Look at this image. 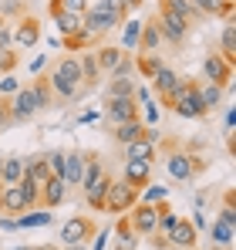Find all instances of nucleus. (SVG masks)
Segmentation results:
<instances>
[{
	"instance_id": "obj_39",
	"label": "nucleus",
	"mask_w": 236,
	"mask_h": 250,
	"mask_svg": "<svg viewBox=\"0 0 236 250\" xmlns=\"http://www.w3.org/2000/svg\"><path fill=\"white\" fill-rule=\"evenodd\" d=\"M115 237H118V247H128V250H135V247H138V237H135V230H132V223H128V216H125V213L118 216Z\"/></svg>"
},
{
	"instance_id": "obj_49",
	"label": "nucleus",
	"mask_w": 236,
	"mask_h": 250,
	"mask_svg": "<svg viewBox=\"0 0 236 250\" xmlns=\"http://www.w3.org/2000/svg\"><path fill=\"white\" fill-rule=\"evenodd\" d=\"M10 125H14V122H10V105H7V98L0 95V135H3Z\"/></svg>"
},
{
	"instance_id": "obj_27",
	"label": "nucleus",
	"mask_w": 236,
	"mask_h": 250,
	"mask_svg": "<svg viewBox=\"0 0 236 250\" xmlns=\"http://www.w3.org/2000/svg\"><path fill=\"white\" fill-rule=\"evenodd\" d=\"M206 233H209V244H219V247H233L236 244V227L226 223V220H219V216L206 227Z\"/></svg>"
},
{
	"instance_id": "obj_32",
	"label": "nucleus",
	"mask_w": 236,
	"mask_h": 250,
	"mask_svg": "<svg viewBox=\"0 0 236 250\" xmlns=\"http://www.w3.org/2000/svg\"><path fill=\"white\" fill-rule=\"evenodd\" d=\"M121 54H125V47H118V44H101V47H95V58H98L101 75H112V68L121 61Z\"/></svg>"
},
{
	"instance_id": "obj_42",
	"label": "nucleus",
	"mask_w": 236,
	"mask_h": 250,
	"mask_svg": "<svg viewBox=\"0 0 236 250\" xmlns=\"http://www.w3.org/2000/svg\"><path fill=\"white\" fill-rule=\"evenodd\" d=\"M54 10H71V14H84L88 10V0H51L47 3V14Z\"/></svg>"
},
{
	"instance_id": "obj_57",
	"label": "nucleus",
	"mask_w": 236,
	"mask_h": 250,
	"mask_svg": "<svg viewBox=\"0 0 236 250\" xmlns=\"http://www.w3.org/2000/svg\"><path fill=\"white\" fill-rule=\"evenodd\" d=\"M98 119V112H81L78 115V125H84V122H95Z\"/></svg>"
},
{
	"instance_id": "obj_51",
	"label": "nucleus",
	"mask_w": 236,
	"mask_h": 250,
	"mask_svg": "<svg viewBox=\"0 0 236 250\" xmlns=\"http://www.w3.org/2000/svg\"><path fill=\"white\" fill-rule=\"evenodd\" d=\"M14 47V31H10V21L0 27V51H10Z\"/></svg>"
},
{
	"instance_id": "obj_1",
	"label": "nucleus",
	"mask_w": 236,
	"mask_h": 250,
	"mask_svg": "<svg viewBox=\"0 0 236 250\" xmlns=\"http://www.w3.org/2000/svg\"><path fill=\"white\" fill-rule=\"evenodd\" d=\"M47 82H51V91H54L58 105H71V102H81L88 95L84 84H81V61H78V54H71V51H64L51 64Z\"/></svg>"
},
{
	"instance_id": "obj_28",
	"label": "nucleus",
	"mask_w": 236,
	"mask_h": 250,
	"mask_svg": "<svg viewBox=\"0 0 236 250\" xmlns=\"http://www.w3.org/2000/svg\"><path fill=\"white\" fill-rule=\"evenodd\" d=\"M121 149H125V159H132V163H156V142L152 139H135Z\"/></svg>"
},
{
	"instance_id": "obj_11",
	"label": "nucleus",
	"mask_w": 236,
	"mask_h": 250,
	"mask_svg": "<svg viewBox=\"0 0 236 250\" xmlns=\"http://www.w3.org/2000/svg\"><path fill=\"white\" fill-rule=\"evenodd\" d=\"M98 223L91 216H71L61 223V244H91Z\"/></svg>"
},
{
	"instance_id": "obj_17",
	"label": "nucleus",
	"mask_w": 236,
	"mask_h": 250,
	"mask_svg": "<svg viewBox=\"0 0 236 250\" xmlns=\"http://www.w3.org/2000/svg\"><path fill=\"white\" fill-rule=\"evenodd\" d=\"M61 179L68 183V189H81V179H84V152H81V149L64 152V169H61Z\"/></svg>"
},
{
	"instance_id": "obj_38",
	"label": "nucleus",
	"mask_w": 236,
	"mask_h": 250,
	"mask_svg": "<svg viewBox=\"0 0 236 250\" xmlns=\"http://www.w3.org/2000/svg\"><path fill=\"white\" fill-rule=\"evenodd\" d=\"M219 54H223L226 61H233V64H236V24H233V21H226V27H223V38H219Z\"/></svg>"
},
{
	"instance_id": "obj_8",
	"label": "nucleus",
	"mask_w": 236,
	"mask_h": 250,
	"mask_svg": "<svg viewBox=\"0 0 236 250\" xmlns=\"http://www.w3.org/2000/svg\"><path fill=\"white\" fill-rule=\"evenodd\" d=\"M14 31V51H31L40 41V21L34 14H20L17 21H10Z\"/></svg>"
},
{
	"instance_id": "obj_4",
	"label": "nucleus",
	"mask_w": 236,
	"mask_h": 250,
	"mask_svg": "<svg viewBox=\"0 0 236 250\" xmlns=\"http://www.w3.org/2000/svg\"><path fill=\"white\" fill-rule=\"evenodd\" d=\"M121 14L118 10H112L105 0H98V3H88V10H84V31L95 38V41H101L108 31H118L121 27Z\"/></svg>"
},
{
	"instance_id": "obj_20",
	"label": "nucleus",
	"mask_w": 236,
	"mask_h": 250,
	"mask_svg": "<svg viewBox=\"0 0 236 250\" xmlns=\"http://www.w3.org/2000/svg\"><path fill=\"white\" fill-rule=\"evenodd\" d=\"M81 61V84H84V91H95L98 84H101V68H98V58H95V51H84V54H78Z\"/></svg>"
},
{
	"instance_id": "obj_62",
	"label": "nucleus",
	"mask_w": 236,
	"mask_h": 250,
	"mask_svg": "<svg viewBox=\"0 0 236 250\" xmlns=\"http://www.w3.org/2000/svg\"><path fill=\"white\" fill-rule=\"evenodd\" d=\"M14 250H31V247H14Z\"/></svg>"
},
{
	"instance_id": "obj_10",
	"label": "nucleus",
	"mask_w": 236,
	"mask_h": 250,
	"mask_svg": "<svg viewBox=\"0 0 236 250\" xmlns=\"http://www.w3.org/2000/svg\"><path fill=\"white\" fill-rule=\"evenodd\" d=\"M138 102H135V95H128V98H105V105H101V115H105V122L108 128L118 122H132V119H138Z\"/></svg>"
},
{
	"instance_id": "obj_54",
	"label": "nucleus",
	"mask_w": 236,
	"mask_h": 250,
	"mask_svg": "<svg viewBox=\"0 0 236 250\" xmlns=\"http://www.w3.org/2000/svg\"><path fill=\"white\" fill-rule=\"evenodd\" d=\"M0 230H3V233H14V230H17V227H14V216H0Z\"/></svg>"
},
{
	"instance_id": "obj_26",
	"label": "nucleus",
	"mask_w": 236,
	"mask_h": 250,
	"mask_svg": "<svg viewBox=\"0 0 236 250\" xmlns=\"http://www.w3.org/2000/svg\"><path fill=\"white\" fill-rule=\"evenodd\" d=\"M108 186H112V172L105 169V176H101L91 189H84V203H88V209L105 213V193H108Z\"/></svg>"
},
{
	"instance_id": "obj_15",
	"label": "nucleus",
	"mask_w": 236,
	"mask_h": 250,
	"mask_svg": "<svg viewBox=\"0 0 236 250\" xmlns=\"http://www.w3.org/2000/svg\"><path fill=\"white\" fill-rule=\"evenodd\" d=\"M27 209H31V203H27L20 183L0 186V213H3V216H20V213H27Z\"/></svg>"
},
{
	"instance_id": "obj_44",
	"label": "nucleus",
	"mask_w": 236,
	"mask_h": 250,
	"mask_svg": "<svg viewBox=\"0 0 236 250\" xmlns=\"http://www.w3.org/2000/svg\"><path fill=\"white\" fill-rule=\"evenodd\" d=\"M64 152H68V149H51V152H44L51 176H61V169H64Z\"/></svg>"
},
{
	"instance_id": "obj_35",
	"label": "nucleus",
	"mask_w": 236,
	"mask_h": 250,
	"mask_svg": "<svg viewBox=\"0 0 236 250\" xmlns=\"http://www.w3.org/2000/svg\"><path fill=\"white\" fill-rule=\"evenodd\" d=\"M162 64H165V61L158 58V51H149V54H135V75H142V78H149V82H152V75H156Z\"/></svg>"
},
{
	"instance_id": "obj_29",
	"label": "nucleus",
	"mask_w": 236,
	"mask_h": 250,
	"mask_svg": "<svg viewBox=\"0 0 236 250\" xmlns=\"http://www.w3.org/2000/svg\"><path fill=\"white\" fill-rule=\"evenodd\" d=\"M121 179H128L135 189H142L145 183H152V163H132V159H125Z\"/></svg>"
},
{
	"instance_id": "obj_24",
	"label": "nucleus",
	"mask_w": 236,
	"mask_h": 250,
	"mask_svg": "<svg viewBox=\"0 0 236 250\" xmlns=\"http://www.w3.org/2000/svg\"><path fill=\"white\" fill-rule=\"evenodd\" d=\"M31 84V91H34V102H38V112H44V108H54L58 102H54V91H51V82H47V71H38L34 75V82Z\"/></svg>"
},
{
	"instance_id": "obj_12",
	"label": "nucleus",
	"mask_w": 236,
	"mask_h": 250,
	"mask_svg": "<svg viewBox=\"0 0 236 250\" xmlns=\"http://www.w3.org/2000/svg\"><path fill=\"white\" fill-rule=\"evenodd\" d=\"M128 216V223H132V230H135V237H149L152 230H156V220H158V209L156 203H135V207L125 213Z\"/></svg>"
},
{
	"instance_id": "obj_33",
	"label": "nucleus",
	"mask_w": 236,
	"mask_h": 250,
	"mask_svg": "<svg viewBox=\"0 0 236 250\" xmlns=\"http://www.w3.org/2000/svg\"><path fill=\"white\" fill-rule=\"evenodd\" d=\"M158 24H156V14L149 17V21H142V38H138V54H149V51H158Z\"/></svg>"
},
{
	"instance_id": "obj_60",
	"label": "nucleus",
	"mask_w": 236,
	"mask_h": 250,
	"mask_svg": "<svg viewBox=\"0 0 236 250\" xmlns=\"http://www.w3.org/2000/svg\"><path fill=\"white\" fill-rule=\"evenodd\" d=\"M3 24H7V17H3V14H0V27H3Z\"/></svg>"
},
{
	"instance_id": "obj_53",
	"label": "nucleus",
	"mask_w": 236,
	"mask_h": 250,
	"mask_svg": "<svg viewBox=\"0 0 236 250\" xmlns=\"http://www.w3.org/2000/svg\"><path fill=\"white\" fill-rule=\"evenodd\" d=\"M189 223H193V227H196L199 233H202V230H206V227H209V220H206V213H202V209H196V213H193V216H189Z\"/></svg>"
},
{
	"instance_id": "obj_46",
	"label": "nucleus",
	"mask_w": 236,
	"mask_h": 250,
	"mask_svg": "<svg viewBox=\"0 0 236 250\" xmlns=\"http://www.w3.org/2000/svg\"><path fill=\"white\" fill-rule=\"evenodd\" d=\"M138 108H145V112H138V119L145 125H156L158 122V105H156V98H149V102H142Z\"/></svg>"
},
{
	"instance_id": "obj_30",
	"label": "nucleus",
	"mask_w": 236,
	"mask_h": 250,
	"mask_svg": "<svg viewBox=\"0 0 236 250\" xmlns=\"http://www.w3.org/2000/svg\"><path fill=\"white\" fill-rule=\"evenodd\" d=\"M193 7H196L206 21H209V17H226V21H233V0H193Z\"/></svg>"
},
{
	"instance_id": "obj_14",
	"label": "nucleus",
	"mask_w": 236,
	"mask_h": 250,
	"mask_svg": "<svg viewBox=\"0 0 236 250\" xmlns=\"http://www.w3.org/2000/svg\"><path fill=\"white\" fill-rule=\"evenodd\" d=\"M176 84H179V75H176L169 64H162L156 75H152V88H149V91H152V95H158V105H162V108H169Z\"/></svg>"
},
{
	"instance_id": "obj_56",
	"label": "nucleus",
	"mask_w": 236,
	"mask_h": 250,
	"mask_svg": "<svg viewBox=\"0 0 236 250\" xmlns=\"http://www.w3.org/2000/svg\"><path fill=\"white\" fill-rule=\"evenodd\" d=\"M44 64H47V58H44V54H40V58H34V64H31V71H34V75H38V71H44Z\"/></svg>"
},
{
	"instance_id": "obj_34",
	"label": "nucleus",
	"mask_w": 236,
	"mask_h": 250,
	"mask_svg": "<svg viewBox=\"0 0 236 250\" xmlns=\"http://www.w3.org/2000/svg\"><path fill=\"white\" fill-rule=\"evenodd\" d=\"M24 176H27V179H34L38 186H44V179L51 176V169H47V156H44V152L27 156V159H24Z\"/></svg>"
},
{
	"instance_id": "obj_21",
	"label": "nucleus",
	"mask_w": 236,
	"mask_h": 250,
	"mask_svg": "<svg viewBox=\"0 0 236 250\" xmlns=\"http://www.w3.org/2000/svg\"><path fill=\"white\" fill-rule=\"evenodd\" d=\"M54 27L61 31V38H71V34H81L84 31V14H71V10H54L51 14Z\"/></svg>"
},
{
	"instance_id": "obj_3",
	"label": "nucleus",
	"mask_w": 236,
	"mask_h": 250,
	"mask_svg": "<svg viewBox=\"0 0 236 250\" xmlns=\"http://www.w3.org/2000/svg\"><path fill=\"white\" fill-rule=\"evenodd\" d=\"M196 82L199 78H182L179 75V84H176V91H172V102H169V108L179 115V119H193V122H199V119H206L209 112L202 108V102H199V91H196Z\"/></svg>"
},
{
	"instance_id": "obj_45",
	"label": "nucleus",
	"mask_w": 236,
	"mask_h": 250,
	"mask_svg": "<svg viewBox=\"0 0 236 250\" xmlns=\"http://www.w3.org/2000/svg\"><path fill=\"white\" fill-rule=\"evenodd\" d=\"M17 51L10 47V51H0V75H14V68H17Z\"/></svg>"
},
{
	"instance_id": "obj_47",
	"label": "nucleus",
	"mask_w": 236,
	"mask_h": 250,
	"mask_svg": "<svg viewBox=\"0 0 236 250\" xmlns=\"http://www.w3.org/2000/svg\"><path fill=\"white\" fill-rule=\"evenodd\" d=\"M91 240H95V244H91V250H105V247H108V240H112V227H105V230L98 227Z\"/></svg>"
},
{
	"instance_id": "obj_37",
	"label": "nucleus",
	"mask_w": 236,
	"mask_h": 250,
	"mask_svg": "<svg viewBox=\"0 0 236 250\" xmlns=\"http://www.w3.org/2000/svg\"><path fill=\"white\" fill-rule=\"evenodd\" d=\"M135 84L132 78H108L105 82V98H128V95H135Z\"/></svg>"
},
{
	"instance_id": "obj_58",
	"label": "nucleus",
	"mask_w": 236,
	"mask_h": 250,
	"mask_svg": "<svg viewBox=\"0 0 236 250\" xmlns=\"http://www.w3.org/2000/svg\"><path fill=\"white\" fill-rule=\"evenodd\" d=\"M61 250H88V244H61Z\"/></svg>"
},
{
	"instance_id": "obj_55",
	"label": "nucleus",
	"mask_w": 236,
	"mask_h": 250,
	"mask_svg": "<svg viewBox=\"0 0 236 250\" xmlns=\"http://www.w3.org/2000/svg\"><path fill=\"white\" fill-rule=\"evenodd\" d=\"M223 125H226V132H233V125H236V108H226V119H223Z\"/></svg>"
},
{
	"instance_id": "obj_36",
	"label": "nucleus",
	"mask_w": 236,
	"mask_h": 250,
	"mask_svg": "<svg viewBox=\"0 0 236 250\" xmlns=\"http://www.w3.org/2000/svg\"><path fill=\"white\" fill-rule=\"evenodd\" d=\"M138 38H142V21H121V44L125 51H138Z\"/></svg>"
},
{
	"instance_id": "obj_19",
	"label": "nucleus",
	"mask_w": 236,
	"mask_h": 250,
	"mask_svg": "<svg viewBox=\"0 0 236 250\" xmlns=\"http://www.w3.org/2000/svg\"><path fill=\"white\" fill-rule=\"evenodd\" d=\"M158 10H169V14L182 17L189 27H196V24H202V21H206L196 7H193V0H158Z\"/></svg>"
},
{
	"instance_id": "obj_25",
	"label": "nucleus",
	"mask_w": 236,
	"mask_h": 250,
	"mask_svg": "<svg viewBox=\"0 0 236 250\" xmlns=\"http://www.w3.org/2000/svg\"><path fill=\"white\" fill-rule=\"evenodd\" d=\"M105 176V163H101V152H95V149H88L84 152V179H81V193L84 189H91L98 179Z\"/></svg>"
},
{
	"instance_id": "obj_23",
	"label": "nucleus",
	"mask_w": 236,
	"mask_h": 250,
	"mask_svg": "<svg viewBox=\"0 0 236 250\" xmlns=\"http://www.w3.org/2000/svg\"><path fill=\"white\" fill-rule=\"evenodd\" d=\"M14 227H17V230H34V227H54V216H51V209L34 207V209H27V213H20V216H14Z\"/></svg>"
},
{
	"instance_id": "obj_22",
	"label": "nucleus",
	"mask_w": 236,
	"mask_h": 250,
	"mask_svg": "<svg viewBox=\"0 0 236 250\" xmlns=\"http://www.w3.org/2000/svg\"><path fill=\"white\" fill-rule=\"evenodd\" d=\"M196 91H199V102H202V108L206 112H216L219 105H223V95H226V88L223 84H216V82H196Z\"/></svg>"
},
{
	"instance_id": "obj_63",
	"label": "nucleus",
	"mask_w": 236,
	"mask_h": 250,
	"mask_svg": "<svg viewBox=\"0 0 236 250\" xmlns=\"http://www.w3.org/2000/svg\"><path fill=\"white\" fill-rule=\"evenodd\" d=\"M169 250H179V247H169Z\"/></svg>"
},
{
	"instance_id": "obj_40",
	"label": "nucleus",
	"mask_w": 236,
	"mask_h": 250,
	"mask_svg": "<svg viewBox=\"0 0 236 250\" xmlns=\"http://www.w3.org/2000/svg\"><path fill=\"white\" fill-rule=\"evenodd\" d=\"M138 200L142 203H158V200H169V189L165 186H156V183H145L138 189Z\"/></svg>"
},
{
	"instance_id": "obj_43",
	"label": "nucleus",
	"mask_w": 236,
	"mask_h": 250,
	"mask_svg": "<svg viewBox=\"0 0 236 250\" xmlns=\"http://www.w3.org/2000/svg\"><path fill=\"white\" fill-rule=\"evenodd\" d=\"M219 220H226V223H233V227H236V189H226V196H223V209H219Z\"/></svg>"
},
{
	"instance_id": "obj_16",
	"label": "nucleus",
	"mask_w": 236,
	"mask_h": 250,
	"mask_svg": "<svg viewBox=\"0 0 236 250\" xmlns=\"http://www.w3.org/2000/svg\"><path fill=\"white\" fill-rule=\"evenodd\" d=\"M165 237H169V244H172V247H179V250L199 247V230L193 227V223H189V220H186V216H179Z\"/></svg>"
},
{
	"instance_id": "obj_61",
	"label": "nucleus",
	"mask_w": 236,
	"mask_h": 250,
	"mask_svg": "<svg viewBox=\"0 0 236 250\" xmlns=\"http://www.w3.org/2000/svg\"><path fill=\"white\" fill-rule=\"evenodd\" d=\"M112 250H128V247H118V244H115V247H112Z\"/></svg>"
},
{
	"instance_id": "obj_41",
	"label": "nucleus",
	"mask_w": 236,
	"mask_h": 250,
	"mask_svg": "<svg viewBox=\"0 0 236 250\" xmlns=\"http://www.w3.org/2000/svg\"><path fill=\"white\" fill-rule=\"evenodd\" d=\"M132 75H135V54H128V51H125V54H121V61L112 68V75H108V78H132Z\"/></svg>"
},
{
	"instance_id": "obj_50",
	"label": "nucleus",
	"mask_w": 236,
	"mask_h": 250,
	"mask_svg": "<svg viewBox=\"0 0 236 250\" xmlns=\"http://www.w3.org/2000/svg\"><path fill=\"white\" fill-rule=\"evenodd\" d=\"M149 244H152V250H169V247H172V244H169V237H165V233H158V230L149 233Z\"/></svg>"
},
{
	"instance_id": "obj_52",
	"label": "nucleus",
	"mask_w": 236,
	"mask_h": 250,
	"mask_svg": "<svg viewBox=\"0 0 236 250\" xmlns=\"http://www.w3.org/2000/svg\"><path fill=\"white\" fill-rule=\"evenodd\" d=\"M105 3H108L112 10H118L121 17H128V14H132V0H105Z\"/></svg>"
},
{
	"instance_id": "obj_7",
	"label": "nucleus",
	"mask_w": 236,
	"mask_h": 250,
	"mask_svg": "<svg viewBox=\"0 0 236 250\" xmlns=\"http://www.w3.org/2000/svg\"><path fill=\"white\" fill-rule=\"evenodd\" d=\"M7 105H10V122L14 125H24L38 115V102H34L31 84H20L14 95H7Z\"/></svg>"
},
{
	"instance_id": "obj_31",
	"label": "nucleus",
	"mask_w": 236,
	"mask_h": 250,
	"mask_svg": "<svg viewBox=\"0 0 236 250\" xmlns=\"http://www.w3.org/2000/svg\"><path fill=\"white\" fill-rule=\"evenodd\" d=\"M24 179V156H3L0 166V186H14Z\"/></svg>"
},
{
	"instance_id": "obj_64",
	"label": "nucleus",
	"mask_w": 236,
	"mask_h": 250,
	"mask_svg": "<svg viewBox=\"0 0 236 250\" xmlns=\"http://www.w3.org/2000/svg\"><path fill=\"white\" fill-rule=\"evenodd\" d=\"M189 250H199V247H189Z\"/></svg>"
},
{
	"instance_id": "obj_2",
	"label": "nucleus",
	"mask_w": 236,
	"mask_h": 250,
	"mask_svg": "<svg viewBox=\"0 0 236 250\" xmlns=\"http://www.w3.org/2000/svg\"><path fill=\"white\" fill-rule=\"evenodd\" d=\"M162 149H165V169H169V176H172L176 183H193L196 176L206 172V159H202V156H193L186 146L165 142Z\"/></svg>"
},
{
	"instance_id": "obj_18",
	"label": "nucleus",
	"mask_w": 236,
	"mask_h": 250,
	"mask_svg": "<svg viewBox=\"0 0 236 250\" xmlns=\"http://www.w3.org/2000/svg\"><path fill=\"white\" fill-rule=\"evenodd\" d=\"M112 139H115L118 146H128V142H135V139H149V125L142 122V119L118 122V125H112Z\"/></svg>"
},
{
	"instance_id": "obj_59",
	"label": "nucleus",
	"mask_w": 236,
	"mask_h": 250,
	"mask_svg": "<svg viewBox=\"0 0 236 250\" xmlns=\"http://www.w3.org/2000/svg\"><path fill=\"white\" fill-rule=\"evenodd\" d=\"M209 250H233V247H219V244H209Z\"/></svg>"
},
{
	"instance_id": "obj_5",
	"label": "nucleus",
	"mask_w": 236,
	"mask_h": 250,
	"mask_svg": "<svg viewBox=\"0 0 236 250\" xmlns=\"http://www.w3.org/2000/svg\"><path fill=\"white\" fill-rule=\"evenodd\" d=\"M138 203V189L128 183V179H121V176H112V186H108V193H105V213H112V216H121V213H128V209Z\"/></svg>"
},
{
	"instance_id": "obj_48",
	"label": "nucleus",
	"mask_w": 236,
	"mask_h": 250,
	"mask_svg": "<svg viewBox=\"0 0 236 250\" xmlns=\"http://www.w3.org/2000/svg\"><path fill=\"white\" fill-rule=\"evenodd\" d=\"M17 88H20V82H17L14 75H0V95H3V98H7V95H14Z\"/></svg>"
},
{
	"instance_id": "obj_9",
	"label": "nucleus",
	"mask_w": 236,
	"mask_h": 250,
	"mask_svg": "<svg viewBox=\"0 0 236 250\" xmlns=\"http://www.w3.org/2000/svg\"><path fill=\"white\" fill-rule=\"evenodd\" d=\"M233 71H236V64H233V61H226L219 51H209V54L202 58V78H206V82L223 84L226 91H230V84H233Z\"/></svg>"
},
{
	"instance_id": "obj_6",
	"label": "nucleus",
	"mask_w": 236,
	"mask_h": 250,
	"mask_svg": "<svg viewBox=\"0 0 236 250\" xmlns=\"http://www.w3.org/2000/svg\"><path fill=\"white\" fill-rule=\"evenodd\" d=\"M156 14V24H158V38L162 44H169V47H182V44L189 41V24L182 21V17H176V14H169V10H152Z\"/></svg>"
},
{
	"instance_id": "obj_13",
	"label": "nucleus",
	"mask_w": 236,
	"mask_h": 250,
	"mask_svg": "<svg viewBox=\"0 0 236 250\" xmlns=\"http://www.w3.org/2000/svg\"><path fill=\"white\" fill-rule=\"evenodd\" d=\"M68 196H71V189H68V183L61 176L44 179V186H40V207L44 209H58L61 203H68Z\"/></svg>"
}]
</instances>
